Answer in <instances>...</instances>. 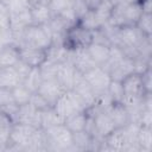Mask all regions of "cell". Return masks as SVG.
Masks as SVG:
<instances>
[{
    "label": "cell",
    "mask_w": 152,
    "mask_h": 152,
    "mask_svg": "<svg viewBox=\"0 0 152 152\" xmlns=\"http://www.w3.org/2000/svg\"><path fill=\"white\" fill-rule=\"evenodd\" d=\"M30 103L32 104V106H34L38 110H44V109H46V108H49V107H52L40 94H38L37 91L36 93H33L32 94V97H31V101H30Z\"/></svg>",
    "instance_id": "32"
},
{
    "label": "cell",
    "mask_w": 152,
    "mask_h": 152,
    "mask_svg": "<svg viewBox=\"0 0 152 152\" xmlns=\"http://www.w3.org/2000/svg\"><path fill=\"white\" fill-rule=\"evenodd\" d=\"M7 28H10V14L8 13L0 14V31Z\"/></svg>",
    "instance_id": "38"
},
{
    "label": "cell",
    "mask_w": 152,
    "mask_h": 152,
    "mask_svg": "<svg viewBox=\"0 0 152 152\" xmlns=\"http://www.w3.org/2000/svg\"><path fill=\"white\" fill-rule=\"evenodd\" d=\"M88 118H89L88 110L77 112V113H74L72 115L68 116V118L64 120V125H65L72 133L81 132V131H84V129H86L87 124H88Z\"/></svg>",
    "instance_id": "17"
},
{
    "label": "cell",
    "mask_w": 152,
    "mask_h": 152,
    "mask_svg": "<svg viewBox=\"0 0 152 152\" xmlns=\"http://www.w3.org/2000/svg\"><path fill=\"white\" fill-rule=\"evenodd\" d=\"M10 129L11 126L0 127V151H6L7 148V145L10 142Z\"/></svg>",
    "instance_id": "34"
},
{
    "label": "cell",
    "mask_w": 152,
    "mask_h": 152,
    "mask_svg": "<svg viewBox=\"0 0 152 152\" xmlns=\"http://www.w3.org/2000/svg\"><path fill=\"white\" fill-rule=\"evenodd\" d=\"M91 31L76 23L68 28L64 45H66L69 49H83L87 48L91 43Z\"/></svg>",
    "instance_id": "5"
},
{
    "label": "cell",
    "mask_w": 152,
    "mask_h": 152,
    "mask_svg": "<svg viewBox=\"0 0 152 152\" xmlns=\"http://www.w3.org/2000/svg\"><path fill=\"white\" fill-rule=\"evenodd\" d=\"M121 83H122L125 95H140V96H142L146 94L144 86H142V81H141V74L133 72V74L126 76L121 81Z\"/></svg>",
    "instance_id": "15"
},
{
    "label": "cell",
    "mask_w": 152,
    "mask_h": 152,
    "mask_svg": "<svg viewBox=\"0 0 152 152\" xmlns=\"http://www.w3.org/2000/svg\"><path fill=\"white\" fill-rule=\"evenodd\" d=\"M65 91V89L61 86V83L56 80H43L42 84L39 86L37 93L40 94L51 106H53V103L57 101V99Z\"/></svg>",
    "instance_id": "10"
},
{
    "label": "cell",
    "mask_w": 152,
    "mask_h": 152,
    "mask_svg": "<svg viewBox=\"0 0 152 152\" xmlns=\"http://www.w3.org/2000/svg\"><path fill=\"white\" fill-rule=\"evenodd\" d=\"M107 93L109 94V96L112 97V100L116 103V102H121L125 93H124V88H122V83L121 81H115V80H112L109 86H108V89H107Z\"/></svg>",
    "instance_id": "31"
},
{
    "label": "cell",
    "mask_w": 152,
    "mask_h": 152,
    "mask_svg": "<svg viewBox=\"0 0 152 152\" xmlns=\"http://www.w3.org/2000/svg\"><path fill=\"white\" fill-rule=\"evenodd\" d=\"M141 81H142L145 91L152 93V70H151V68L141 74Z\"/></svg>",
    "instance_id": "36"
},
{
    "label": "cell",
    "mask_w": 152,
    "mask_h": 152,
    "mask_svg": "<svg viewBox=\"0 0 152 152\" xmlns=\"http://www.w3.org/2000/svg\"><path fill=\"white\" fill-rule=\"evenodd\" d=\"M44 132L46 137V151L75 150L72 132L64 124L44 129Z\"/></svg>",
    "instance_id": "2"
},
{
    "label": "cell",
    "mask_w": 152,
    "mask_h": 152,
    "mask_svg": "<svg viewBox=\"0 0 152 152\" xmlns=\"http://www.w3.org/2000/svg\"><path fill=\"white\" fill-rule=\"evenodd\" d=\"M14 122H20L34 128H40V110H38L30 102L19 106Z\"/></svg>",
    "instance_id": "8"
},
{
    "label": "cell",
    "mask_w": 152,
    "mask_h": 152,
    "mask_svg": "<svg viewBox=\"0 0 152 152\" xmlns=\"http://www.w3.org/2000/svg\"><path fill=\"white\" fill-rule=\"evenodd\" d=\"M14 43L18 46H32L46 50L52 44V36L46 24H31L21 33L14 36Z\"/></svg>",
    "instance_id": "1"
},
{
    "label": "cell",
    "mask_w": 152,
    "mask_h": 152,
    "mask_svg": "<svg viewBox=\"0 0 152 152\" xmlns=\"http://www.w3.org/2000/svg\"><path fill=\"white\" fill-rule=\"evenodd\" d=\"M13 68L15 69V71H17V74H18V76H19V78H20L21 82L26 78V76L30 74V71H31V69H32V66H30L28 64H26L25 62H23V61H20V59L15 63V65H14Z\"/></svg>",
    "instance_id": "33"
},
{
    "label": "cell",
    "mask_w": 152,
    "mask_h": 152,
    "mask_svg": "<svg viewBox=\"0 0 152 152\" xmlns=\"http://www.w3.org/2000/svg\"><path fill=\"white\" fill-rule=\"evenodd\" d=\"M45 53H46V59L61 64L69 59L70 49L64 44H51L45 50Z\"/></svg>",
    "instance_id": "18"
},
{
    "label": "cell",
    "mask_w": 152,
    "mask_h": 152,
    "mask_svg": "<svg viewBox=\"0 0 152 152\" xmlns=\"http://www.w3.org/2000/svg\"><path fill=\"white\" fill-rule=\"evenodd\" d=\"M135 26L144 36L151 37V34H152V13H142L140 15V18L138 19Z\"/></svg>",
    "instance_id": "30"
},
{
    "label": "cell",
    "mask_w": 152,
    "mask_h": 152,
    "mask_svg": "<svg viewBox=\"0 0 152 152\" xmlns=\"http://www.w3.org/2000/svg\"><path fill=\"white\" fill-rule=\"evenodd\" d=\"M30 14H31V20L32 24L34 25H44L48 24L49 20L52 17V13L49 8L48 2L37 0L31 2L30 5Z\"/></svg>",
    "instance_id": "12"
},
{
    "label": "cell",
    "mask_w": 152,
    "mask_h": 152,
    "mask_svg": "<svg viewBox=\"0 0 152 152\" xmlns=\"http://www.w3.org/2000/svg\"><path fill=\"white\" fill-rule=\"evenodd\" d=\"M142 13H152V0H140Z\"/></svg>",
    "instance_id": "39"
},
{
    "label": "cell",
    "mask_w": 152,
    "mask_h": 152,
    "mask_svg": "<svg viewBox=\"0 0 152 152\" xmlns=\"http://www.w3.org/2000/svg\"><path fill=\"white\" fill-rule=\"evenodd\" d=\"M61 124H64V120L57 114L53 107H49L40 112V128L42 129H48V128H51Z\"/></svg>",
    "instance_id": "22"
},
{
    "label": "cell",
    "mask_w": 152,
    "mask_h": 152,
    "mask_svg": "<svg viewBox=\"0 0 152 152\" xmlns=\"http://www.w3.org/2000/svg\"><path fill=\"white\" fill-rule=\"evenodd\" d=\"M108 72H109V76H110L112 80L122 81L126 76L134 72V61H133V58H131L128 56H125L119 63L113 65L108 70Z\"/></svg>",
    "instance_id": "14"
},
{
    "label": "cell",
    "mask_w": 152,
    "mask_h": 152,
    "mask_svg": "<svg viewBox=\"0 0 152 152\" xmlns=\"http://www.w3.org/2000/svg\"><path fill=\"white\" fill-rule=\"evenodd\" d=\"M78 97L82 100V102L84 103L87 110L90 109L94 104H95V100H96V94L95 91L91 89V87L89 86V83L86 81V78L83 77V74H81L80 71L76 72L75 76V81H74V86L72 89Z\"/></svg>",
    "instance_id": "7"
},
{
    "label": "cell",
    "mask_w": 152,
    "mask_h": 152,
    "mask_svg": "<svg viewBox=\"0 0 152 152\" xmlns=\"http://www.w3.org/2000/svg\"><path fill=\"white\" fill-rule=\"evenodd\" d=\"M76 72H77L76 68H75L74 64L68 59V61H65V62H63V63L59 64L56 80L61 83V86H62L65 90H70V89H72Z\"/></svg>",
    "instance_id": "13"
},
{
    "label": "cell",
    "mask_w": 152,
    "mask_h": 152,
    "mask_svg": "<svg viewBox=\"0 0 152 152\" xmlns=\"http://www.w3.org/2000/svg\"><path fill=\"white\" fill-rule=\"evenodd\" d=\"M12 102H14V101H13L11 90L0 88V107H2L5 104H8V103H12Z\"/></svg>",
    "instance_id": "37"
},
{
    "label": "cell",
    "mask_w": 152,
    "mask_h": 152,
    "mask_svg": "<svg viewBox=\"0 0 152 152\" xmlns=\"http://www.w3.org/2000/svg\"><path fill=\"white\" fill-rule=\"evenodd\" d=\"M139 1H140V0H139Z\"/></svg>",
    "instance_id": "44"
},
{
    "label": "cell",
    "mask_w": 152,
    "mask_h": 152,
    "mask_svg": "<svg viewBox=\"0 0 152 152\" xmlns=\"http://www.w3.org/2000/svg\"><path fill=\"white\" fill-rule=\"evenodd\" d=\"M83 77L89 83V86L91 87V89L95 91L96 95L103 91H107L108 86L112 81L109 72L103 66H100V65H96L95 68L84 72Z\"/></svg>",
    "instance_id": "6"
},
{
    "label": "cell",
    "mask_w": 152,
    "mask_h": 152,
    "mask_svg": "<svg viewBox=\"0 0 152 152\" xmlns=\"http://www.w3.org/2000/svg\"><path fill=\"white\" fill-rule=\"evenodd\" d=\"M113 7L114 6L110 4L109 0H101L95 8H91V10H94V12H95L96 17L99 18V20L102 23V26L108 21Z\"/></svg>",
    "instance_id": "27"
},
{
    "label": "cell",
    "mask_w": 152,
    "mask_h": 152,
    "mask_svg": "<svg viewBox=\"0 0 152 152\" xmlns=\"http://www.w3.org/2000/svg\"><path fill=\"white\" fill-rule=\"evenodd\" d=\"M135 1H139V0H125V2H135Z\"/></svg>",
    "instance_id": "43"
},
{
    "label": "cell",
    "mask_w": 152,
    "mask_h": 152,
    "mask_svg": "<svg viewBox=\"0 0 152 152\" xmlns=\"http://www.w3.org/2000/svg\"><path fill=\"white\" fill-rule=\"evenodd\" d=\"M112 119V121L114 122V126L115 128H121L124 126H126L128 122H129V116H128V113L126 110V108L122 106V103L120 102H116L114 103L109 110L107 112Z\"/></svg>",
    "instance_id": "20"
},
{
    "label": "cell",
    "mask_w": 152,
    "mask_h": 152,
    "mask_svg": "<svg viewBox=\"0 0 152 152\" xmlns=\"http://www.w3.org/2000/svg\"><path fill=\"white\" fill-rule=\"evenodd\" d=\"M1 1H2V2H4L5 5H6V6H7V5H10V4H11V2L13 1V0H1Z\"/></svg>",
    "instance_id": "42"
},
{
    "label": "cell",
    "mask_w": 152,
    "mask_h": 152,
    "mask_svg": "<svg viewBox=\"0 0 152 152\" xmlns=\"http://www.w3.org/2000/svg\"><path fill=\"white\" fill-rule=\"evenodd\" d=\"M72 2L74 0H49L48 5L52 15H61L72 7Z\"/></svg>",
    "instance_id": "29"
},
{
    "label": "cell",
    "mask_w": 152,
    "mask_h": 152,
    "mask_svg": "<svg viewBox=\"0 0 152 152\" xmlns=\"http://www.w3.org/2000/svg\"><path fill=\"white\" fill-rule=\"evenodd\" d=\"M137 142L140 152H150L152 150V127L140 126L137 135Z\"/></svg>",
    "instance_id": "23"
},
{
    "label": "cell",
    "mask_w": 152,
    "mask_h": 152,
    "mask_svg": "<svg viewBox=\"0 0 152 152\" xmlns=\"http://www.w3.org/2000/svg\"><path fill=\"white\" fill-rule=\"evenodd\" d=\"M11 93H12V97H13V101L18 104V106H23V104H26L31 101V97H32V91L23 83H19L17 84L14 88L11 89Z\"/></svg>",
    "instance_id": "24"
},
{
    "label": "cell",
    "mask_w": 152,
    "mask_h": 152,
    "mask_svg": "<svg viewBox=\"0 0 152 152\" xmlns=\"http://www.w3.org/2000/svg\"><path fill=\"white\" fill-rule=\"evenodd\" d=\"M69 61L74 64L76 70L80 71L81 74H84V72L89 71L90 69H93L97 65L91 59V57L89 56L86 48H83V49H70Z\"/></svg>",
    "instance_id": "9"
},
{
    "label": "cell",
    "mask_w": 152,
    "mask_h": 152,
    "mask_svg": "<svg viewBox=\"0 0 152 152\" xmlns=\"http://www.w3.org/2000/svg\"><path fill=\"white\" fill-rule=\"evenodd\" d=\"M19 61V46L8 44L0 50V66H14Z\"/></svg>",
    "instance_id": "21"
},
{
    "label": "cell",
    "mask_w": 152,
    "mask_h": 152,
    "mask_svg": "<svg viewBox=\"0 0 152 152\" xmlns=\"http://www.w3.org/2000/svg\"><path fill=\"white\" fill-rule=\"evenodd\" d=\"M19 59L32 68H38L46 59V53L44 49L32 46H19Z\"/></svg>",
    "instance_id": "11"
},
{
    "label": "cell",
    "mask_w": 152,
    "mask_h": 152,
    "mask_svg": "<svg viewBox=\"0 0 152 152\" xmlns=\"http://www.w3.org/2000/svg\"><path fill=\"white\" fill-rule=\"evenodd\" d=\"M19 83L21 81L13 66H0V88L11 90Z\"/></svg>",
    "instance_id": "19"
},
{
    "label": "cell",
    "mask_w": 152,
    "mask_h": 152,
    "mask_svg": "<svg viewBox=\"0 0 152 152\" xmlns=\"http://www.w3.org/2000/svg\"><path fill=\"white\" fill-rule=\"evenodd\" d=\"M139 125L140 126H146V127H152V109L151 108H144L139 119Z\"/></svg>",
    "instance_id": "35"
},
{
    "label": "cell",
    "mask_w": 152,
    "mask_h": 152,
    "mask_svg": "<svg viewBox=\"0 0 152 152\" xmlns=\"http://www.w3.org/2000/svg\"><path fill=\"white\" fill-rule=\"evenodd\" d=\"M52 107L63 120H65L68 116L72 115L74 113L87 110V108H86L84 103L82 102V100L71 89L70 90H65L57 99V101L53 103Z\"/></svg>",
    "instance_id": "4"
},
{
    "label": "cell",
    "mask_w": 152,
    "mask_h": 152,
    "mask_svg": "<svg viewBox=\"0 0 152 152\" xmlns=\"http://www.w3.org/2000/svg\"><path fill=\"white\" fill-rule=\"evenodd\" d=\"M42 82H43V77L40 75L39 68H32L30 74L26 76V78L21 83L25 84L32 93H36L38 90L39 86L42 84Z\"/></svg>",
    "instance_id": "26"
},
{
    "label": "cell",
    "mask_w": 152,
    "mask_h": 152,
    "mask_svg": "<svg viewBox=\"0 0 152 152\" xmlns=\"http://www.w3.org/2000/svg\"><path fill=\"white\" fill-rule=\"evenodd\" d=\"M11 125H12V121L0 112V127L1 126H11Z\"/></svg>",
    "instance_id": "40"
},
{
    "label": "cell",
    "mask_w": 152,
    "mask_h": 152,
    "mask_svg": "<svg viewBox=\"0 0 152 152\" xmlns=\"http://www.w3.org/2000/svg\"><path fill=\"white\" fill-rule=\"evenodd\" d=\"M78 24L81 26H83L84 28L89 30V31H95L102 27V23L99 20V18L96 17L94 10L89 8L80 19H78Z\"/></svg>",
    "instance_id": "25"
},
{
    "label": "cell",
    "mask_w": 152,
    "mask_h": 152,
    "mask_svg": "<svg viewBox=\"0 0 152 152\" xmlns=\"http://www.w3.org/2000/svg\"><path fill=\"white\" fill-rule=\"evenodd\" d=\"M4 13H8V8H7V6L0 0V14H4Z\"/></svg>",
    "instance_id": "41"
},
{
    "label": "cell",
    "mask_w": 152,
    "mask_h": 152,
    "mask_svg": "<svg viewBox=\"0 0 152 152\" xmlns=\"http://www.w3.org/2000/svg\"><path fill=\"white\" fill-rule=\"evenodd\" d=\"M38 128L31 127L25 124L13 122L10 129V142L7 145L6 151L15 150V151H30L33 137Z\"/></svg>",
    "instance_id": "3"
},
{
    "label": "cell",
    "mask_w": 152,
    "mask_h": 152,
    "mask_svg": "<svg viewBox=\"0 0 152 152\" xmlns=\"http://www.w3.org/2000/svg\"><path fill=\"white\" fill-rule=\"evenodd\" d=\"M58 66H59L58 63L45 59L38 68H39V71H40L43 80H52V78H56V76H57Z\"/></svg>",
    "instance_id": "28"
},
{
    "label": "cell",
    "mask_w": 152,
    "mask_h": 152,
    "mask_svg": "<svg viewBox=\"0 0 152 152\" xmlns=\"http://www.w3.org/2000/svg\"><path fill=\"white\" fill-rule=\"evenodd\" d=\"M109 45L106 44H101V43H95L91 42L86 49L89 53V56L91 57V59L100 66L104 65L108 61L109 57Z\"/></svg>",
    "instance_id": "16"
}]
</instances>
